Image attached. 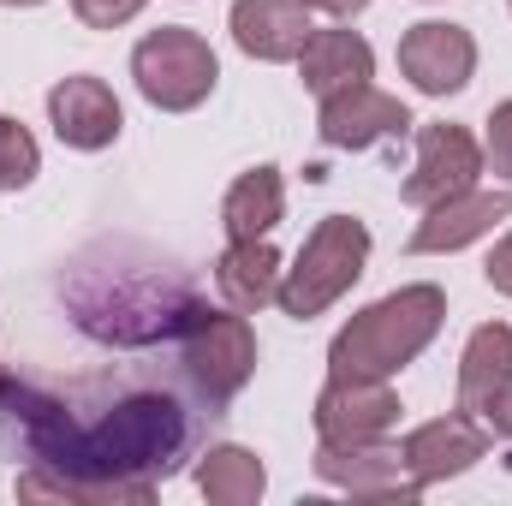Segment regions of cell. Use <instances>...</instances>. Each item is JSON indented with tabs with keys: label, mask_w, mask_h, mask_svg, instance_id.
<instances>
[{
	"label": "cell",
	"mask_w": 512,
	"mask_h": 506,
	"mask_svg": "<svg viewBox=\"0 0 512 506\" xmlns=\"http://www.w3.org/2000/svg\"><path fill=\"white\" fill-rule=\"evenodd\" d=\"M227 411L179 364H108L102 376H0V447L24 459L18 501L143 506L203 459Z\"/></svg>",
	"instance_id": "obj_1"
},
{
	"label": "cell",
	"mask_w": 512,
	"mask_h": 506,
	"mask_svg": "<svg viewBox=\"0 0 512 506\" xmlns=\"http://www.w3.org/2000/svg\"><path fill=\"white\" fill-rule=\"evenodd\" d=\"M60 298L90 340L120 346V352H173V340L203 310L197 286L173 262H155L131 245L84 251L66 268Z\"/></svg>",
	"instance_id": "obj_2"
},
{
	"label": "cell",
	"mask_w": 512,
	"mask_h": 506,
	"mask_svg": "<svg viewBox=\"0 0 512 506\" xmlns=\"http://www.w3.org/2000/svg\"><path fill=\"white\" fill-rule=\"evenodd\" d=\"M447 322V292L441 286H399L382 304L358 310L334 346H328V376H358V381H387L399 376Z\"/></svg>",
	"instance_id": "obj_3"
},
{
	"label": "cell",
	"mask_w": 512,
	"mask_h": 506,
	"mask_svg": "<svg viewBox=\"0 0 512 506\" xmlns=\"http://www.w3.org/2000/svg\"><path fill=\"white\" fill-rule=\"evenodd\" d=\"M364 262H370V227L358 215H322L316 233L304 239L298 262L280 274L274 304L292 322H310V316H322L328 304H340L364 280Z\"/></svg>",
	"instance_id": "obj_4"
},
{
	"label": "cell",
	"mask_w": 512,
	"mask_h": 506,
	"mask_svg": "<svg viewBox=\"0 0 512 506\" xmlns=\"http://www.w3.org/2000/svg\"><path fill=\"white\" fill-rule=\"evenodd\" d=\"M131 78H137V90H143L149 108H161V114H191V108L209 102V90H215V78H221V60H215V48H209L197 30L161 24V30H149V36L131 48Z\"/></svg>",
	"instance_id": "obj_5"
},
{
	"label": "cell",
	"mask_w": 512,
	"mask_h": 506,
	"mask_svg": "<svg viewBox=\"0 0 512 506\" xmlns=\"http://www.w3.org/2000/svg\"><path fill=\"white\" fill-rule=\"evenodd\" d=\"M173 364L185 370V381L215 399L221 411L245 393V381L256 370V334L245 322V310H197V322L173 340Z\"/></svg>",
	"instance_id": "obj_6"
},
{
	"label": "cell",
	"mask_w": 512,
	"mask_h": 506,
	"mask_svg": "<svg viewBox=\"0 0 512 506\" xmlns=\"http://www.w3.org/2000/svg\"><path fill=\"white\" fill-rule=\"evenodd\" d=\"M310 465L328 489H346V495H364V501H417L423 495L405 471V453L387 435H376V441H322Z\"/></svg>",
	"instance_id": "obj_7"
},
{
	"label": "cell",
	"mask_w": 512,
	"mask_h": 506,
	"mask_svg": "<svg viewBox=\"0 0 512 506\" xmlns=\"http://www.w3.org/2000/svg\"><path fill=\"white\" fill-rule=\"evenodd\" d=\"M411 137H417V167H411V179L399 185V197H405L411 209H429V203L459 197V191L477 185L483 149H477V137L465 126H411Z\"/></svg>",
	"instance_id": "obj_8"
},
{
	"label": "cell",
	"mask_w": 512,
	"mask_h": 506,
	"mask_svg": "<svg viewBox=\"0 0 512 506\" xmlns=\"http://www.w3.org/2000/svg\"><path fill=\"white\" fill-rule=\"evenodd\" d=\"M399 72L423 90V96H453L471 84L477 72V42L465 24H411L399 36Z\"/></svg>",
	"instance_id": "obj_9"
},
{
	"label": "cell",
	"mask_w": 512,
	"mask_h": 506,
	"mask_svg": "<svg viewBox=\"0 0 512 506\" xmlns=\"http://www.w3.org/2000/svg\"><path fill=\"white\" fill-rule=\"evenodd\" d=\"M399 453H405L411 483H417V489H429V483L465 477L477 459H489V429H483L477 417L453 411V417H435V423L411 429V435L399 441Z\"/></svg>",
	"instance_id": "obj_10"
},
{
	"label": "cell",
	"mask_w": 512,
	"mask_h": 506,
	"mask_svg": "<svg viewBox=\"0 0 512 506\" xmlns=\"http://www.w3.org/2000/svg\"><path fill=\"white\" fill-rule=\"evenodd\" d=\"M507 215H512V185H501V191H477V185H471V191H459V197L429 203L405 251L411 256L465 251V245H477L483 233H495V221H507Z\"/></svg>",
	"instance_id": "obj_11"
},
{
	"label": "cell",
	"mask_w": 512,
	"mask_h": 506,
	"mask_svg": "<svg viewBox=\"0 0 512 506\" xmlns=\"http://www.w3.org/2000/svg\"><path fill=\"white\" fill-rule=\"evenodd\" d=\"M411 108L399 96H382L376 84H352L340 96L322 102V143L328 149H370V143H387V137H411Z\"/></svg>",
	"instance_id": "obj_12"
},
{
	"label": "cell",
	"mask_w": 512,
	"mask_h": 506,
	"mask_svg": "<svg viewBox=\"0 0 512 506\" xmlns=\"http://www.w3.org/2000/svg\"><path fill=\"white\" fill-rule=\"evenodd\" d=\"M316 435L322 441H376L399 423V393L387 381H358V376H328L316 399Z\"/></svg>",
	"instance_id": "obj_13"
},
{
	"label": "cell",
	"mask_w": 512,
	"mask_h": 506,
	"mask_svg": "<svg viewBox=\"0 0 512 506\" xmlns=\"http://www.w3.org/2000/svg\"><path fill=\"white\" fill-rule=\"evenodd\" d=\"M48 120H54V137L66 143V149H84V155H96V149H108L120 126H126V114H120V96L102 84V78H60L54 90H48Z\"/></svg>",
	"instance_id": "obj_14"
},
{
	"label": "cell",
	"mask_w": 512,
	"mask_h": 506,
	"mask_svg": "<svg viewBox=\"0 0 512 506\" xmlns=\"http://www.w3.org/2000/svg\"><path fill=\"white\" fill-rule=\"evenodd\" d=\"M233 42L251 54V60H298L304 42H310V6L304 0H233V18H227Z\"/></svg>",
	"instance_id": "obj_15"
},
{
	"label": "cell",
	"mask_w": 512,
	"mask_h": 506,
	"mask_svg": "<svg viewBox=\"0 0 512 506\" xmlns=\"http://www.w3.org/2000/svg\"><path fill=\"white\" fill-rule=\"evenodd\" d=\"M370 72H376V54L358 30H310V42L298 54V78L322 102L352 90V84H370Z\"/></svg>",
	"instance_id": "obj_16"
},
{
	"label": "cell",
	"mask_w": 512,
	"mask_h": 506,
	"mask_svg": "<svg viewBox=\"0 0 512 506\" xmlns=\"http://www.w3.org/2000/svg\"><path fill=\"white\" fill-rule=\"evenodd\" d=\"M280 251L268 245V239H233L221 262H215V286H221V298H227V310H262V304H274V292H280Z\"/></svg>",
	"instance_id": "obj_17"
},
{
	"label": "cell",
	"mask_w": 512,
	"mask_h": 506,
	"mask_svg": "<svg viewBox=\"0 0 512 506\" xmlns=\"http://www.w3.org/2000/svg\"><path fill=\"white\" fill-rule=\"evenodd\" d=\"M501 387H512V328L507 322H483L465 340V358H459V411L477 417Z\"/></svg>",
	"instance_id": "obj_18"
},
{
	"label": "cell",
	"mask_w": 512,
	"mask_h": 506,
	"mask_svg": "<svg viewBox=\"0 0 512 506\" xmlns=\"http://www.w3.org/2000/svg\"><path fill=\"white\" fill-rule=\"evenodd\" d=\"M286 215V185H280V167H251L233 179L227 203H221V227L227 239H268Z\"/></svg>",
	"instance_id": "obj_19"
},
{
	"label": "cell",
	"mask_w": 512,
	"mask_h": 506,
	"mask_svg": "<svg viewBox=\"0 0 512 506\" xmlns=\"http://www.w3.org/2000/svg\"><path fill=\"white\" fill-rule=\"evenodd\" d=\"M197 489L209 506H256L268 489V471L251 447H209L197 465Z\"/></svg>",
	"instance_id": "obj_20"
},
{
	"label": "cell",
	"mask_w": 512,
	"mask_h": 506,
	"mask_svg": "<svg viewBox=\"0 0 512 506\" xmlns=\"http://www.w3.org/2000/svg\"><path fill=\"white\" fill-rule=\"evenodd\" d=\"M36 167H42L36 137L18 126V120L0 114V191H24V185L36 179Z\"/></svg>",
	"instance_id": "obj_21"
},
{
	"label": "cell",
	"mask_w": 512,
	"mask_h": 506,
	"mask_svg": "<svg viewBox=\"0 0 512 506\" xmlns=\"http://www.w3.org/2000/svg\"><path fill=\"white\" fill-rule=\"evenodd\" d=\"M143 6H149V0H72V12H78L90 30H120V24H131Z\"/></svg>",
	"instance_id": "obj_22"
},
{
	"label": "cell",
	"mask_w": 512,
	"mask_h": 506,
	"mask_svg": "<svg viewBox=\"0 0 512 506\" xmlns=\"http://www.w3.org/2000/svg\"><path fill=\"white\" fill-rule=\"evenodd\" d=\"M483 155H489V167L512 179V102H501L495 114H489V143H483Z\"/></svg>",
	"instance_id": "obj_23"
},
{
	"label": "cell",
	"mask_w": 512,
	"mask_h": 506,
	"mask_svg": "<svg viewBox=\"0 0 512 506\" xmlns=\"http://www.w3.org/2000/svg\"><path fill=\"white\" fill-rule=\"evenodd\" d=\"M477 423L489 429V441H507V447H512V387H501V393L477 411Z\"/></svg>",
	"instance_id": "obj_24"
},
{
	"label": "cell",
	"mask_w": 512,
	"mask_h": 506,
	"mask_svg": "<svg viewBox=\"0 0 512 506\" xmlns=\"http://www.w3.org/2000/svg\"><path fill=\"white\" fill-rule=\"evenodd\" d=\"M483 274H489V286H495V292H507V298H512V233L495 245V256L483 262Z\"/></svg>",
	"instance_id": "obj_25"
},
{
	"label": "cell",
	"mask_w": 512,
	"mask_h": 506,
	"mask_svg": "<svg viewBox=\"0 0 512 506\" xmlns=\"http://www.w3.org/2000/svg\"><path fill=\"white\" fill-rule=\"evenodd\" d=\"M310 12H328V18H352V12H364L370 0H304Z\"/></svg>",
	"instance_id": "obj_26"
},
{
	"label": "cell",
	"mask_w": 512,
	"mask_h": 506,
	"mask_svg": "<svg viewBox=\"0 0 512 506\" xmlns=\"http://www.w3.org/2000/svg\"><path fill=\"white\" fill-rule=\"evenodd\" d=\"M0 6H42V0H0Z\"/></svg>",
	"instance_id": "obj_27"
},
{
	"label": "cell",
	"mask_w": 512,
	"mask_h": 506,
	"mask_svg": "<svg viewBox=\"0 0 512 506\" xmlns=\"http://www.w3.org/2000/svg\"><path fill=\"white\" fill-rule=\"evenodd\" d=\"M0 376H6V370H0Z\"/></svg>",
	"instance_id": "obj_28"
}]
</instances>
